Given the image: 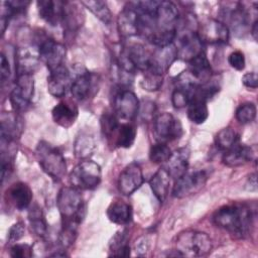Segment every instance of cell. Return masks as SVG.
<instances>
[{
    "label": "cell",
    "mask_w": 258,
    "mask_h": 258,
    "mask_svg": "<svg viewBox=\"0 0 258 258\" xmlns=\"http://www.w3.org/2000/svg\"><path fill=\"white\" fill-rule=\"evenodd\" d=\"M213 222L235 238H246L253 224L252 210L244 204L227 205L215 212Z\"/></svg>",
    "instance_id": "obj_1"
},
{
    "label": "cell",
    "mask_w": 258,
    "mask_h": 258,
    "mask_svg": "<svg viewBox=\"0 0 258 258\" xmlns=\"http://www.w3.org/2000/svg\"><path fill=\"white\" fill-rule=\"evenodd\" d=\"M61 226L78 228L86 216V204L81 190L74 186L61 187L56 198Z\"/></svg>",
    "instance_id": "obj_2"
},
{
    "label": "cell",
    "mask_w": 258,
    "mask_h": 258,
    "mask_svg": "<svg viewBox=\"0 0 258 258\" xmlns=\"http://www.w3.org/2000/svg\"><path fill=\"white\" fill-rule=\"evenodd\" d=\"M34 153L42 170L53 180H60L66 175V159L56 147L42 140L38 142Z\"/></svg>",
    "instance_id": "obj_3"
},
{
    "label": "cell",
    "mask_w": 258,
    "mask_h": 258,
    "mask_svg": "<svg viewBox=\"0 0 258 258\" xmlns=\"http://www.w3.org/2000/svg\"><path fill=\"white\" fill-rule=\"evenodd\" d=\"M212 248V239L207 233L201 231H184L175 240V249L180 256L203 257L208 255Z\"/></svg>",
    "instance_id": "obj_4"
},
{
    "label": "cell",
    "mask_w": 258,
    "mask_h": 258,
    "mask_svg": "<svg viewBox=\"0 0 258 258\" xmlns=\"http://www.w3.org/2000/svg\"><path fill=\"white\" fill-rule=\"evenodd\" d=\"M101 178L100 165L89 159L78 163L70 173L71 185L80 190L96 188L101 182Z\"/></svg>",
    "instance_id": "obj_5"
},
{
    "label": "cell",
    "mask_w": 258,
    "mask_h": 258,
    "mask_svg": "<svg viewBox=\"0 0 258 258\" xmlns=\"http://www.w3.org/2000/svg\"><path fill=\"white\" fill-rule=\"evenodd\" d=\"M34 94V78L31 73L17 75L15 87L10 93V103L15 111L26 110Z\"/></svg>",
    "instance_id": "obj_6"
},
{
    "label": "cell",
    "mask_w": 258,
    "mask_h": 258,
    "mask_svg": "<svg viewBox=\"0 0 258 258\" xmlns=\"http://www.w3.org/2000/svg\"><path fill=\"white\" fill-rule=\"evenodd\" d=\"M153 132L157 142L167 143L181 137L183 130L177 118L168 112H163L155 117Z\"/></svg>",
    "instance_id": "obj_7"
},
{
    "label": "cell",
    "mask_w": 258,
    "mask_h": 258,
    "mask_svg": "<svg viewBox=\"0 0 258 258\" xmlns=\"http://www.w3.org/2000/svg\"><path fill=\"white\" fill-rule=\"evenodd\" d=\"M139 111V100L130 90H121L114 97L113 113L119 121L128 123L133 120Z\"/></svg>",
    "instance_id": "obj_8"
},
{
    "label": "cell",
    "mask_w": 258,
    "mask_h": 258,
    "mask_svg": "<svg viewBox=\"0 0 258 258\" xmlns=\"http://www.w3.org/2000/svg\"><path fill=\"white\" fill-rule=\"evenodd\" d=\"M209 174L205 170H198L183 174L175 180L172 188V196L177 199L191 196L199 191L206 183Z\"/></svg>",
    "instance_id": "obj_9"
},
{
    "label": "cell",
    "mask_w": 258,
    "mask_h": 258,
    "mask_svg": "<svg viewBox=\"0 0 258 258\" xmlns=\"http://www.w3.org/2000/svg\"><path fill=\"white\" fill-rule=\"evenodd\" d=\"M201 41L209 44H223L229 40V27L222 21L217 19H208L198 30Z\"/></svg>",
    "instance_id": "obj_10"
},
{
    "label": "cell",
    "mask_w": 258,
    "mask_h": 258,
    "mask_svg": "<svg viewBox=\"0 0 258 258\" xmlns=\"http://www.w3.org/2000/svg\"><path fill=\"white\" fill-rule=\"evenodd\" d=\"M66 56V47L51 38L43 39L38 46V57L49 72L62 66Z\"/></svg>",
    "instance_id": "obj_11"
},
{
    "label": "cell",
    "mask_w": 258,
    "mask_h": 258,
    "mask_svg": "<svg viewBox=\"0 0 258 258\" xmlns=\"http://www.w3.org/2000/svg\"><path fill=\"white\" fill-rule=\"evenodd\" d=\"M73 82L71 86V93L74 99L84 101L88 99L95 90L96 76L90 73L82 66L75 68V74L72 76Z\"/></svg>",
    "instance_id": "obj_12"
},
{
    "label": "cell",
    "mask_w": 258,
    "mask_h": 258,
    "mask_svg": "<svg viewBox=\"0 0 258 258\" xmlns=\"http://www.w3.org/2000/svg\"><path fill=\"white\" fill-rule=\"evenodd\" d=\"M143 173L141 167L133 162L128 164L119 174L118 188L124 196H130L143 183Z\"/></svg>",
    "instance_id": "obj_13"
},
{
    "label": "cell",
    "mask_w": 258,
    "mask_h": 258,
    "mask_svg": "<svg viewBox=\"0 0 258 258\" xmlns=\"http://www.w3.org/2000/svg\"><path fill=\"white\" fill-rule=\"evenodd\" d=\"M176 58L177 49L173 42L162 46H156V48L151 52L150 66L148 69L157 74L163 75Z\"/></svg>",
    "instance_id": "obj_14"
},
{
    "label": "cell",
    "mask_w": 258,
    "mask_h": 258,
    "mask_svg": "<svg viewBox=\"0 0 258 258\" xmlns=\"http://www.w3.org/2000/svg\"><path fill=\"white\" fill-rule=\"evenodd\" d=\"M175 46L177 49V57L187 62L204 51L203 42L198 33L192 30L182 31L178 36V44Z\"/></svg>",
    "instance_id": "obj_15"
},
{
    "label": "cell",
    "mask_w": 258,
    "mask_h": 258,
    "mask_svg": "<svg viewBox=\"0 0 258 258\" xmlns=\"http://www.w3.org/2000/svg\"><path fill=\"white\" fill-rule=\"evenodd\" d=\"M73 77L71 72L62 64L49 73L47 77V90L55 98L63 97L71 91Z\"/></svg>",
    "instance_id": "obj_16"
},
{
    "label": "cell",
    "mask_w": 258,
    "mask_h": 258,
    "mask_svg": "<svg viewBox=\"0 0 258 258\" xmlns=\"http://www.w3.org/2000/svg\"><path fill=\"white\" fill-rule=\"evenodd\" d=\"M40 18L51 26L62 22L64 1L60 0H39L36 2Z\"/></svg>",
    "instance_id": "obj_17"
},
{
    "label": "cell",
    "mask_w": 258,
    "mask_h": 258,
    "mask_svg": "<svg viewBox=\"0 0 258 258\" xmlns=\"http://www.w3.org/2000/svg\"><path fill=\"white\" fill-rule=\"evenodd\" d=\"M189 149L187 147H181L171 152L168 160L165 162V169L169 176L173 179H177L186 173L188 168Z\"/></svg>",
    "instance_id": "obj_18"
},
{
    "label": "cell",
    "mask_w": 258,
    "mask_h": 258,
    "mask_svg": "<svg viewBox=\"0 0 258 258\" xmlns=\"http://www.w3.org/2000/svg\"><path fill=\"white\" fill-rule=\"evenodd\" d=\"M117 26L120 34L124 37H130L138 34L137 27V11L134 2H130L119 13L117 18Z\"/></svg>",
    "instance_id": "obj_19"
},
{
    "label": "cell",
    "mask_w": 258,
    "mask_h": 258,
    "mask_svg": "<svg viewBox=\"0 0 258 258\" xmlns=\"http://www.w3.org/2000/svg\"><path fill=\"white\" fill-rule=\"evenodd\" d=\"M254 155L255 152L251 146L240 144L238 142L232 148L225 151V154L223 155V162L227 166L237 167L251 161L254 158Z\"/></svg>",
    "instance_id": "obj_20"
},
{
    "label": "cell",
    "mask_w": 258,
    "mask_h": 258,
    "mask_svg": "<svg viewBox=\"0 0 258 258\" xmlns=\"http://www.w3.org/2000/svg\"><path fill=\"white\" fill-rule=\"evenodd\" d=\"M79 115L78 107L69 101L59 102L55 105L51 111V116L57 125L69 128L75 124Z\"/></svg>",
    "instance_id": "obj_21"
},
{
    "label": "cell",
    "mask_w": 258,
    "mask_h": 258,
    "mask_svg": "<svg viewBox=\"0 0 258 258\" xmlns=\"http://www.w3.org/2000/svg\"><path fill=\"white\" fill-rule=\"evenodd\" d=\"M7 196L11 204L18 211L26 210L32 202L31 188L24 182H15L7 190Z\"/></svg>",
    "instance_id": "obj_22"
},
{
    "label": "cell",
    "mask_w": 258,
    "mask_h": 258,
    "mask_svg": "<svg viewBox=\"0 0 258 258\" xmlns=\"http://www.w3.org/2000/svg\"><path fill=\"white\" fill-rule=\"evenodd\" d=\"M187 71L201 85L210 81L212 76V69L205 51L201 52L188 61Z\"/></svg>",
    "instance_id": "obj_23"
},
{
    "label": "cell",
    "mask_w": 258,
    "mask_h": 258,
    "mask_svg": "<svg viewBox=\"0 0 258 258\" xmlns=\"http://www.w3.org/2000/svg\"><path fill=\"white\" fill-rule=\"evenodd\" d=\"M1 144H10L16 140L21 134L22 125L19 117L13 114H8L1 120Z\"/></svg>",
    "instance_id": "obj_24"
},
{
    "label": "cell",
    "mask_w": 258,
    "mask_h": 258,
    "mask_svg": "<svg viewBox=\"0 0 258 258\" xmlns=\"http://www.w3.org/2000/svg\"><path fill=\"white\" fill-rule=\"evenodd\" d=\"M124 51L135 70L144 72L149 68L151 52H149L144 45L134 43L128 48L124 49Z\"/></svg>",
    "instance_id": "obj_25"
},
{
    "label": "cell",
    "mask_w": 258,
    "mask_h": 258,
    "mask_svg": "<svg viewBox=\"0 0 258 258\" xmlns=\"http://www.w3.org/2000/svg\"><path fill=\"white\" fill-rule=\"evenodd\" d=\"M170 178L165 168H159L149 181L150 188L159 202H164L168 196Z\"/></svg>",
    "instance_id": "obj_26"
},
{
    "label": "cell",
    "mask_w": 258,
    "mask_h": 258,
    "mask_svg": "<svg viewBox=\"0 0 258 258\" xmlns=\"http://www.w3.org/2000/svg\"><path fill=\"white\" fill-rule=\"evenodd\" d=\"M108 219L117 225H126L132 219V208L124 202H114L107 209Z\"/></svg>",
    "instance_id": "obj_27"
},
{
    "label": "cell",
    "mask_w": 258,
    "mask_h": 258,
    "mask_svg": "<svg viewBox=\"0 0 258 258\" xmlns=\"http://www.w3.org/2000/svg\"><path fill=\"white\" fill-rule=\"evenodd\" d=\"M227 15L230 20L231 28L235 33L243 34L246 31V28L249 26V14L241 5L237 3V6L227 11Z\"/></svg>",
    "instance_id": "obj_28"
},
{
    "label": "cell",
    "mask_w": 258,
    "mask_h": 258,
    "mask_svg": "<svg viewBox=\"0 0 258 258\" xmlns=\"http://www.w3.org/2000/svg\"><path fill=\"white\" fill-rule=\"evenodd\" d=\"M199 86H176L171 95L172 105L177 109L187 107L195 99Z\"/></svg>",
    "instance_id": "obj_29"
},
{
    "label": "cell",
    "mask_w": 258,
    "mask_h": 258,
    "mask_svg": "<svg viewBox=\"0 0 258 258\" xmlns=\"http://www.w3.org/2000/svg\"><path fill=\"white\" fill-rule=\"evenodd\" d=\"M83 15V11L80 9V7L73 2L64 1V7H63V17L62 22L63 25H66L67 29L70 31H73L77 27L80 26L82 23L81 18Z\"/></svg>",
    "instance_id": "obj_30"
},
{
    "label": "cell",
    "mask_w": 258,
    "mask_h": 258,
    "mask_svg": "<svg viewBox=\"0 0 258 258\" xmlns=\"http://www.w3.org/2000/svg\"><path fill=\"white\" fill-rule=\"evenodd\" d=\"M136 138V128L130 123H121L115 135V143L118 147L130 148Z\"/></svg>",
    "instance_id": "obj_31"
},
{
    "label": "cell",
    "mask_w": 258,
    "mask_h": 258,
    "mask_svg": "<svg viewBox=\"0 0 258 258\" xmlns=\"http://www.w3.org/2000/svg\"><path fill=\"white\" fill-rule=\"evenodd\" d=\"M187 117L196 124H203L209 117L207 102L201 99H194L187 106Z\"/></svg>",
    "instance_id": "obj_32"
},
{
    "label": "cell",
    "mask_w": 258,
    "mask_h": 258,
    "mask_svg": "<svg viewBox=\"0 0 258 258\" xmlns=\"http://www.w3.org/2000/svg\"><path fill=\"white\" fill-rule=\"evenodd\" d=\"M82 4L105 24L111 23L112 13L106 2L101 0H86L82 1Z\"/></svg>",
    "instance_id": "obj_33"
},
{
    "label": "cell",
    "mask_w": 258,
    "mask_h": 258,
    "mask_svg": "<svg viewBox=\"0 0 258 258\" xmlns=\"http://www.w3.org/2000/svg\"><path fill=\"white\" fill-rule=\"evenodd\" d=\"M28 219H29L31 230L37 236L44 237L47 233V225L44 220L41 209L37 205H34L29 208Z\"/></svg>",
    "instance_id": "obj_34"
},
{
    "label": "cell",
    "mask_w": 258,
    "mask_h": 258,
    "mask_svg": "<svg viewBox=\"0 0 258 258\" xmlns=\"http://www.w3.org/2000/svg\"><path fill=\"white\" fill-rule=\"evenodd\" d=\"M215 142L220 150L227 151L239 142V135L233 128L227 127L218 132Z\"/></svg>",
    "instance_id": "obj_35"
},
{
    "label": "cell",
    "mask_w": 258,
    "mask_h": 258,
    "mask_svg": "<svg viewBox=\"0 0 258 258\" xmlns=\"http://www.w3.org/2000/svg\"><path fill=\"white\" fill-rule=\"evenodd\" d=\"M75 154L79 158L89 157L95 149V141L88 134H81L75 141Z\"/></svg>",
    "instance_id": "obj_36"
},
{
    "label": "cell",
    "mask_w": 258,
    "mask_h": 258,
    "mask_svg": "<svg viewBox=\"0 0 258 258\" xmlns=\"http://www.w3.org/2000/svg\"><path fill=\"white\" fill-rule=\"evenodd\" d=\"M111 251L113 256H119V257H127L130 255V246L127 244V237L126 232L122 231L117 233L111 244Z\"/></svg>",
    "instance_id": "obj_37"
},
{
    "label": "cell",
    "mask_w": 258,
    "mask_h": 258,
    "mask_svg": "<svg viewBox=\"0 0 258 258\" xmlns=\"http://www.w3.org/2000/svg\"><path fill=\"white\" fill-rule=\"evenodd\" d=\"M120 126V121L114 115V113H105L101 118V128L105 137L112 138L116 135Z\"/></svg>",
    "instance_id": "obj_38"
},
{
    "label": "cell",
    "mask_w": 258,
    "mask_h": 258,
    "mask_svg": "<svg viewBox=\"0 0 258 258\" xmlns=\"http://www.w3.org/2000/svg\"><path fill=\"white\" fill-rule=\"evenodd\" d=\"M170 154H171L170 148L167 146L166 143H162V142H157L153 144L149 150L150 160L157 164L166 162Z\"/></svg>",
    "instance_id": "obj_39"
},
{
    "label": "cell",
    "mask_w": 258,
    "mask_h": 258,
    "mask_svg": "<svg viewBox=\"0 0 258 258\" xmlns=\"http://www.w3.org/2000/svg\"><path fill=\"white\" fill-rule=\"evenodd\" d=\"M143 78L141 81V86L146 91H156L162 85L163 75L157 74L154 71L147 69L143 72Z\"/></svg>",
    "instance_id": "obj_40"
},
{
    "label": "cell",
    "mask_w": 258,
    "mask_h": 258,
    "mask_svg": "<svg viewBox=\"0 0 258 258\" xmlns=\"http://www.w3.org/2000/svg\"><path fill=\"white\" fill-rule=\"evenodd\" d=\"M256 117V106L252 102L241 104L236 110V119L242 123L247 124L252 122Z\"/></svg>",
    "instance_id": "obj_41"
},
{
    "label": "cell",
    "mask_w": 258,
    "mask_h": 258,
    "mask_svg": "<svg viewBox=\"0 0 258 258\" xmlns=\"http://www.w3.org/2000/svg\"><path fill=\"white\" fill-rule=\"evenodd\" d=\"M78 228L75 227H69V226H61V230L59 232L58 236V242L59 245L66 249L70 247L72 244H74L76 238H77V233H78Z\"/></svg>",
    "instance_id": "obj_42"
},
{
    "label": "cell",
    "mask_w": 258,
    "mask_h": 258,
    "mask_svg": "<svg viewBox=\"0 0 258 258\" xmlns=\"http://www.w3.org/2000/svg\"><path fill=\"white\" fill-rule=\"evenodd\" d=\"M10 255L14 258L31 257L32 247L28 244H15L10 248Z\"/></svg>",
    "instance_id": "obj_43"
},
{
    "label": "cell",
    "mask_w": 258,
    "mask_h": 258,
    "mask_svg": "<svg viewBox=\"0 0 258 258\" xmlns=\"http://www.w3.org/2000/svg\"><path fill=\"white\" fill-rule=\"evenodd\" d=\"M228 62L233 69H235L237 71L244 70L245 62H246L244 53L240 50H236V51L231 52L228 56Z\"/></svg>",
    "instance_id": "obj_44"
},
{
    "label": "cell",
    "mask_w": 258,
    "mask_h": 258,
    "mask_svg": "<svg viewBox=\"0 0 258 258\" xmlns=\"http://www.w3.org/2000/svg\"><path fill=\"white\" fill-rule=\"evenodd\" d=\"M25 232V227L24 224L22 222H17L14 225L11 226V228L8 231V235H7V239L9 243H14L16 241H18L19 239H21L24 235Z\"/></svg>",
    "instance_id": "obj_45"
},
{
    "label": "cell",
    "mask_w": 258,
    "mask_h": 258,
    "mask_svg": "<svg viewBox=\"0 0 258 258\" xmlns=\"http://www.w3.org/2000/svg\"><path fill=\"white\" fill-rule=\"evenodd\" d=\"M1 62H0V76H1V81L5 82L7 79H9L10 74H11V69H10V63L9 60L7 59L6 55L2 52L1 53Z\"/></svg>",
    "instance_id": "obj_46"
},
{
    "label": "cell",
    "mask_w": 258,
    "mask_h": 258,
    "mask_svg": "<svg viewBox=\"0 0 258 258\" xmlns=\"http://www.w3.org/2000/svg\"><path fill=\"white\" fill-rule=\"evenodd\" d=\"M242 83L245 87L250 89H256L258 86V76L256 73H246L242 77Z\"/></svg>",
    "instance_id": "obj_47"
},
{
    "label": "cell",
    "mask_w": 258,
    "mask_h": 258,
    "mask_svg": "<svg viewBox=\"0 0 258 258\" xmlns=\"http://www.w3.org/2000/svg\"><path fill=\"white\" fill-rule=\"evenodd\" d=\"M245 187H246V189H248L250 191L257 190V174H256V172H253L249 175Z\"/></svg>",
    "instance_id": "obj_48"
},
{
    "label": "cell",
    "mask_w": 258,
    "mask_h": 258,
    "mask_svg": "<svg viewBox=\"0 0 258 258\" xmlns=\"http://www.w3.org/2000/svg\"><path fill=\"white\" fill-rule=\"evenodd\" d=\"M251 34L255 40H257V34H258V20L255 19L251 26Z\"/></svg>",
    "instance_id": "obj_49"
}]
</instances>
